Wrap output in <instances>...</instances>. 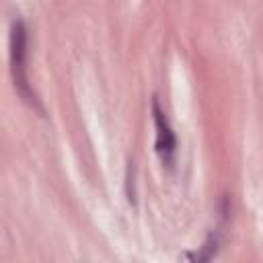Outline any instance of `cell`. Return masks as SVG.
<instances>
[{"instance_id":"obj_1","label":"cell","mask_w":263,"mask_h":263,"mask_svg":"<svg viewBox=\"0 0 263 263\" xmlns=\"http://www.w3.org/2000/svg\"><path fill=\"white\" fill-rule=\"evenodd\" d=\"M27 58H29V31H27L25 21L16 18V21H12V27H10V74H12V82H14L18 97L29 107H33L35 111H39L43 115V105L39 103L37 92L29 84Z\"/></svg>"},{"instance_id":"obj_2","label":"cell","mask_w":263,"mask_h":263,"mask_svg":"<svg viewBox=\"0 0 263 263\" xmlns=\"http://www.w3.org/2000/svg\"><path fill=\"white\" fill-rule=\"evenodd\" d=\"M152 119H154V129H156V140H154V148L156 154L160 156L162 164L173 166L175 162V154H177V136L168 123V117L164 113V109L158 103V97H152Z\"/></svg>"}]
</instances>
